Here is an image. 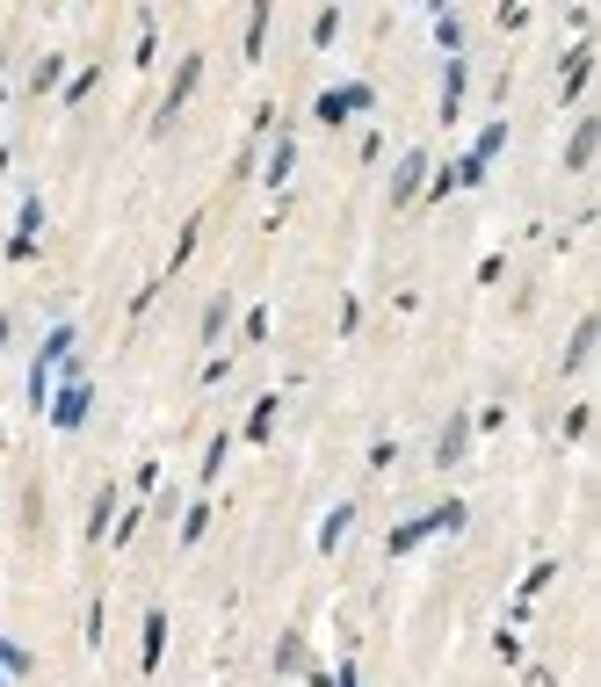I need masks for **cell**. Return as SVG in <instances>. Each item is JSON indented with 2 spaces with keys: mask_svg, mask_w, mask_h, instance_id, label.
I'll use <instances>...</instances> for the list:
<instances>
[{
  "mask_svg": "<svg viewBox=\"0 0 601 687\" xmlns=\"http://www.w3.org/2000/svg\"><path fill=\"white\" fill-rule=\"evenodd\" d=\"M44 413H51V427H58V434H80V427H87V413H95V384L80 377V362H66V384L51 391Z\"/></svg>",
  "mask_w": 601,
  "mask_h": 687,
  "instance_id": "1",
  "label": "cell"
},
{
  "mask_svg": "<svg viewBox=\"0 0 601 687\" xmlns=\"http://www.w3.org/2000/svg\"><path fill=\"white\" fill-rule=\"evenodd\" d=\"M196 80H203V51H189L182 66H174V80H167V95H160V109H153V138H167L174 131V116L189 109V95H196Z\"/></svg>",
  "mask_w": 601,
  "mask_h": 687,
  "instance_id": "2",
  "label": "cell"
},
{
  "mask_svg": "<svg viewBox=\"0 0 601 687\" xmlns=\"http://www.w3.org/2000/svg\"><path fill=\"white\" fill-rule=\"evenodd\" d=\"M363 109H377V87L370 80H348V87H326V95L312 102V116L326 123V131H341L348 116H363Z\"/></svg>",
  "mask_w": 601,
  "mask_h": 687,
  "instance_id": "3",
  "label": "cell"
},
{
  "mask_svg": "<svg viewBox=\"0 0 601 687\" xmlns=\"http://www.w3.org/2000/svg\"><path fill=\"white\" fill-rule=\"evenodd\" d=\"M428 167H435V160L413 145L406 160L392 167V189H384V203H392V210H413V203H420V189H428Z\"/></svg>",
  "mask_w": 601,
  "mask_h": 687,
  "instance_id": "4",
  "label": "cell"
},
{
  "mask_svg": "<svg viewBox=\"0 0 601 687\" xmlns=\"http://www.w3.org/2000/svg\"><path fill=\"white\" fill-rule=\"evenodd\" d=\"M464 456H471V413H449L442 434H435V456H428V463H435V471H457Z\"/></svg>",
  "mask_w": 601,
  "mask_h": 687,
  "instance_id": "5",
  "label": "cell"
},
{
  "mask_svg": "<svg viewBox=\"0 0 601 687\" xmlns=\"http://www.w3.org/2000/svg\"><path fill=\"white\" fill-rule=\"evenodd\" d=\"M37 232H44V203H37V196H22L15 232H8V261H37Z\"/></svg>",
  "mask_w": 601,
  "mask_h": 687,
  "instance_id": "6",
  "label": "cell"
},
{
  "mask_svg": "<svg viewBox=\"0 0 601 687\" xmlns=\"http://www.w3.org/2000/svg\"><path fill=\"white\" fill-rule=\"evenodd\" d=\"M594 152H601V116L587 109V116L573 123V138H565V174H587V167H594Z\"/></svg>",
  "mask_w": 601,
  "mask_h": 687,
  "instance_id": "7",
  "label": "cell"
},
{
  "mask_svg": "<svg viewBox=\"0 0 601 687\" xmlns=\"http://www.w3.org/2000/svg\"><path fill=\"white\" fill-rule=\"evenodd\" d=\"M587 73H594V44H573V51H565V80H558V102L565 109L587 95Z\"/></svg>",
  "mask_w": 601,
  "mask_h": 687,
  "instance_id": "8",
  "label": "cell"
},
{
  "mask_svg": "<svg viewBox=\"0 0 601 687\" xmlns=\"http://www.w3.org/2000/svg\"><path fill=\"white\" fill-rule=\"evenodd\" d=\"M464 80H471V66H464V58H449V66H442V123H457L464 116Z\"/></svg>",
  "mask_w": 601,
  "mask_h": 687,
  "instance_id": "9",
  "label": "cell"
},
{
  "mask_svg": "<svg viewBox=\"0 0 601 687\" xmlns=\"http://www.w3.org/2000/svg\"><path fill=\"white\" fill-rule=\"evenodd\" d=\"M348 528H355V499H341V507H326V521H319V557H334V550L348 543Z\"/></svg>",
  "mask_w": 601,
  "mask_h": 687,
  "instance_id": "10",
  "label": "cell"
},
{
  "mask_svg": "<svg viewBox=\"0 0 601 687\" xmlns=\"http://www.w3.org/2000/svg\"><path fill=\"white\" fill-rule=\"evenodd\" d=\"M594 340H601V319H594V311H587V319L573 326V348H565V377H580V369L594 362Z\"/></svg>",
  "mask_w": 601,
  "mask_h": 687,
  "instance_id": "11",
  "label": "cell"
},
{
  "mask_svg": "<svg viewBox=\"0 0 601 687\" xmlns=\"http://www.w3.org/2000/svg\"><path fill=\"white\" fill-rule=\"evenodd\" d=\"M276 413H283V398L276 391H268V398H254V413H247V427H239V442H268V434H276Z\"/></svg>",
  "mask_w": 601,
  "mask_h": 687,
  "instance_id": "12",
  "label": "cell"
},
{
  "mask_svg": "<svg viewBox=\"0 0 601 687\" xmlns=\"http://www.w3.org/2000/svg\"><path fill=\"white\" fill-rule=\"evenodd\" d=\"M160 651H167V608H145V644H138V666L160 673Z\"/></svg>",
  "mask_w": 601,
  "mask_h": 687,
  "instance_id": "13",
  "label": "cell"
},
{
  "mask_svg": "<svg viewBox=\"0 0 601 687\" xmlns=\"http://www.w3.org/2000/svg\"><path fill=\"white\" fill-rule=\"evenodd\" d=\"M109 521H116V485H102V492H95V507H87L80 536H87V543H109Z\"/></svg>",
  "mask_w": 601,
  "mask_h": 687,
  "instance_id": "14",
  "label": "cell"
},
{
  "mask_svg": "<svg viewBox=\"0 0 601 687\" xmlns=\"http://www.w3.org/2000/svg\"><path fill=\"white\" fill-rule=\"evenodd\" d=\"M297 174V131H283L276 138V152H268V167H261V181H268V189H283V181Z\"/></svg>",
  "mask_w": 601,
  "mask_h": 687,
  "instance_id": "15",
  "label": "cell"
},
{
  "mask_svg": "<svg viewBox=\"0 0 601 687\" xmlns=\"http://www.w3.org/2000/svg\"><path fill=\"white\" fill-rule=\"evenodd\" d=\"M73 340H80L73 326H51V333H44V355H37V369H51V377H58V369L73 362Z\"/></svg>",
  "mask_w": 601,
  "mask_h": 687,
  "instance_id": "16",
  "label": "cell"
},
{
  "mask_svg": "<svg viewBox=\"0 0 601 687\" xmlns=\"http://www.w3.org/2000/svg\"><path fill=\"white\" fill-rule=\"evenodd\" d=\"M268 666H276L283 680H290V673H305V630H283V637H276V659H268Z\"/></svg>",
  "mask_w": 601,
  "mask_h": 687,
  "instance_id": "17",
  "label": "cell"
},
{
  "mask_svg": "<svg viewBox=\"0 0 601 687\" xmlns=\"http://www.w3.org/2000/svg\"><path fill=\"white\" fill-rule=\"evenodd\" d=\"M225 326H232V297H210L196 319V340H225Z\"/></svg>",
  "mask_w": 601,
  "mask_h": 687,
  "instance_id": "18",
  "label": "cell"
},
{
  "mask_svg": "<svg viewBox=\"0 0 601 687\" xmlns=\"http://www.w3.org/2000/svg\"><path fill=\"white\" fill-rule=\"evenodd\" d=\"M58 80H66V51H44V58H37V73H29V95H51Z\"/></svg>",
  "mask_w": 601,
  "mask_h": 687,
  "instance_id": "19",
  "label": "cell"
},
{
  "mask_svg": "<svg viewBox=\"0 0 601 687\" xmlns=\"http://www.w3.org/2000/svg\"><path fill=\"white\" fill-rule=\"evenodd\" d=\"M268 22H276V8H268V0H261V8L247 15V51H239V58H247V66H254V58H261V44H268Z\"/></svg>",
  "mask_w": 601,
  "mask_h": 687,
  "instance_id": "20",
  "label": "cell"
},
{
  "mask_svg": "<svg viewBox=\"0 0 601 687\" xmlns=\"http://www.w3.org/2000/svg\"><path fill=\"white\" fill-rule=\"evenodd\" d=\"M500 145H507V123L493 116V123H486V131H478V138H471V160H486V167H493V160H500Z\"/></svg>",
  "mask_w": 601,
  "mask_h": 687,
  "instance_id": "21",
  "label": "cell"
},
{
  "mask_svg": "<svg viewBox=\"0 0 601 687\" xmlns=\"http://www.w3.org/2000/svg\"><path fill=\"white\" fill-rule=\"evenodd\" d=\"M435 44H442L449 58H464V22L449 15V8H435Z\"/></svg>",
  "mask_w": 601,
  "mask_h": 687,
  "instance_id": "22",
  "label": "cell"
},
{
  "mask_svg": "<svg viewBox=\"0 0 601 687\" xmlns=\"http://www.w3.org/2000/svg\"><path fill=\"white\" fill-rule=\"evenodd\" d=\"M153 58H160V29H153V15H138V51H131V66L145 73Z\"/></svg>",
  "mask_w": 601,
  "mask_h": 687,
  "instance_id": "23",
  "label": "cell"
},
{
  "mask_svg": "<svg viewBox=\"0 0 601 687\" xmlns=\"http://www.w3.org/2000/svg\"><path fill=\"white\" fill-rule=\"evenodd\" d=\"M203 528H210V499H189V507H182V543L189 550L203 543Z\"/></svg>",
  "mask_w": 601,
  "mask_h": 687,
  "instance_id": "24",
  "label": "cell"
},
{
  "mask_svg": "<svg viewBox=\"0 0 601 687\" xmlns=\"http://www.w3.org/2000/svg\"><path fill=\"white\" fill-rule=\"evenodd\" d=\"M138 528H145V507H124V514L109 521V543H116V550H124V543H138Z\"/></svg>",
  "mask_w": 601,
  "mask_h": 687,
  "instance_id": "25",
  "label": "cell"
},
{
  "mask_svg": "<svg viewBox=\"0 0 601 687\" xmlns=\"http://www.w3.org/2000/svg\"><path fill=\"white\" fill-rule=\"evenodd\" d=\"M95 80H102V66H80V73L66 80V109H80L87 95H95Z\"/></svg>",
  "mask_w": 601,
  "mask_h": 687,
  "instance_id": "26",
  "label": "cell"
},
{
  "mask_svg": "<svg viewBox=\"0 0 601 687\" xmlns=\"http://www.w3.org/2000/svg\"><path fill=\"white\" fill-rule=\"evenodd\" d=\"M341 22H348L341 8H319V22H312V44L326 51V44H334V37H341Z\"/></svg>",
  "mask_w": 601,
  "mask_h": 687,
  "instance_id": "27",
  "label": "cell"
},
{
  "mask_svg": "<svg viewBox=\"0 0 601 687\" xmlns=\"http://www.w3.org/2000/svg\"><path fill=\"white\" fill-rule=\"evenodd\" d=\"M29 666H37V659H29L15 637H0V673H29Z\"/></svg>",
  "mask_w": 601,
  "mask_h": 687,
  "instance_id": "28",
  "label": "cell"
},
{
  "mask_svg": "<svg viewBox=\"0 0 601 687\" xmlns=\"http://www.w3.org/2000/svg\"><path fill=\"white\" fill-rule=\"evenodd\" d=\"M102 622H109V601H102V593H95V601H87V630H80V637H87V644H102V637H109V630H102Z\"/></svg>",
  "mask_w": 601,
  "mask_h": 687,
  "instance_id": "29",
  "label": "cell"
},
{
  "mask_svg": "<svg viewBox=\"0 0 601 687\" xmlns=\"http://www.w3.org/2000/svg\"><path fill=\"white\" fill-rule=\"evenodd\" d=\"M225 456H232V434H218V442L203 449V478H218V471H225Z\"/></svg>",
  "mask_w": 601,
  "mask_h": 687,
  "instance_id": "30",
  "label": "cell"
},
{
  "mask_svg": "<svg viewBox=\"0 0 601 687\" xmlns=\"http://www.w3.org/2000/svg\"><path fill=\"white\" fill-rule=\"evenodd\" d=\"M189 254H196V217H189V225H182V239H174V254H167V275H174V268H182Z\"/></svg>",
  "mask_w": 601,
  "mask_h": 687,
  "instance_id": "31",
  "label": "cell"
},
{
  "mask_svg": "<svg viewBox=\"0 0 601 687\" xmlns=\"http://www.w3.org/2000/svg\"><path fill=\"white\" fill-rule=\"evenodd\" d=\"M239 340H247V348H261V340H268V311H261V304L247 311V326H239Z\"/></svg>",
  "mask_w": 601,
  "mask_h": 687,
  "instance_id": "32",
  "label": "cell"
},
{
  "mask_svg": "<svg viewBox=\"0 0 601 687\" xmlns=\"http://www.w3.org/2000/svg\"><path fill=\"white\" fill-rule=\"evenodd\" d=\"M551 572H558V565H551V557H544V565H536V572L522 579V608H529V593H544V586H551Z\"/></svg>",
  "mask_w": 601,
  "mask_h": 687,
  "instance_id": "33",
  "label": "cell"
},
{
  "mask_svg": "<svg viewBox=\"0 0 601 687\" xmlns=\"http://www.w3.org/2000/svg\"><path fill=\"white\" fill-rule=\"evenodd\" d=\"M587 420H594V413H587V398H580L573 413H565V442H580V434H587Z\"/></svg>",
  "mask_w": 601,
  "mask_h": 687,
  "instance_id": "34",
  "label": "cell"
},
{
  "mask_svg": "<svg viewBox=\"0 0 601 687\" xmlns=\"http://www.w3.org/2000/svg\"><path fill=\"white\" fill-rule=\"evenodd\" d=\"M355 326H363V304L341 297V340H355Z\"/></svg>",
  "mask_w": 601,
  "mask_h": 687,
  "instance_id": "35",
  "label": "cell"
},
{
  "mask_svg": "<svg viewBox=\"0 0 601 687\" xmlns=\"http://www.w3.org/2000/svg\"><path fill=\"white\" fill-rule=\"evenodd\" d=\"M8 340H15V319H8V311H0V348H8Z\"/></svg>",
  "mask_w": 601,
  "mask_h": 687,
  "instance_id": "36",
  "label": "cell"
},
{
  "mask_svg": "<svg viewBox=\"0 0 601 687\" xmlns=\"http://www.w3.org/2000/svg\"><path fill=\"white\" fill-rule=\"evenodd\" d=\"M305 687H334V673H305Z\"/></svg>",
  "mask_w": 601,
  "mask_h": 687,
  "instance_id": "37",
  "label": "cell"
},
{
  "mask_svg": "<svg viewBox=\"0 0 601 687\" xmlns=\"http://www.w3.org/2000/svg\"><path fill=\"white\" fill-rule=\"evenodd\" d=\"M0 102H8V80H0Z\"/></svg>",
  "mask_w": 601,
  "mask_h": 687,
  "instance_id": "38",
  "label": "cell"
},
{
  "mask_svg": "<svg viewBox=\"0 0 601 687\" xmlns=\"http://www.w3.org/2000/svg\"><path fill=\"white\" fill-rule=\"evenodd\" d=\"M0 687H8V673H0Z\"/></svg>",
  "mask_w": 601,
  "mask_h": 687,
  "instance_id": "39",
  "label": "cell"
}]
</instances>
